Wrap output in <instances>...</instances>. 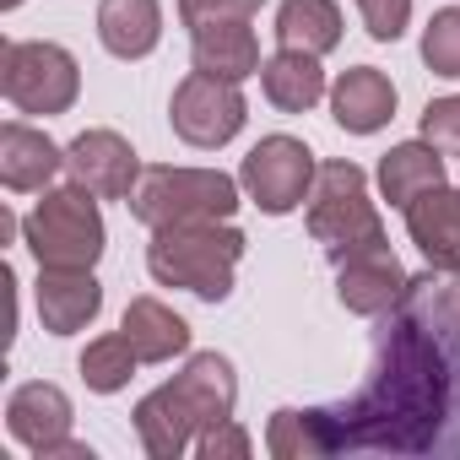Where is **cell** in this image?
Here are the masks:
<instances>
[{
	"label": "cell",
	"instance_id": "cell-1",
	"mask_svg": "<svg viewBox=\"0 0 460 460\" xmlns=\"http://www.w3.org/2000/svg\"><path fill=\"white\" fill-rule=\"evenodd\" d=\"M341 455L347 449H379V455H422L438 438V422L449 417V363L438 336L422 331L417 314H395L379 336L374 379L347 401L331 406Z\"/></svg>",
	"mask_w": 460,
	"mask_h": 460
},
{
	"label": "cell",
	"instance_id": "cell-2",
	"mask_svg": "<svg viewBox=\"0 0 460 460\" xmlns=\"http://www.w3.org/2000/svg\"><path fill=\"white\" fill-rule=\"evenodd\" d=\"M239 401V379L234 363L222 352H195L184 363V374H173L168 385H157L152 395H141L136 406V433L146 444L152 460H179L206 428L234 417Z\"/></svg>",
	"mask_w": 460,
	"mask_h": 460
},
{
	"label": "cell",
	"instance_id": "cell-3",
	"mask_svg": "<svg viewBox=\"0 0 460 460\" xmlns=\"http://www.w3.org/2000/svg\"><path fill=\"white\" fill-rule=\"evenodd\" d=\"M239 261H244V234L227 217L152 227V244H146L152 282L157 288H184V293H195L206 304H222L234 293Z\"/></svg>",
	"mask_w": 460,
	"mask_h": 460
},
{
	"label": "cell",
	"instance_id": "cell-4",
	"mask_svg": "<svg viewBox=\"0 0 460 460\" xmlns=\"http://www.w3.org/2000/svg\"><path fill=\"white\" fill-rule=\"evenodd\" d=\"M239 179H227L222 168H141L136 195L125 200L136 222L146 227H173V222H211V217H234L239 211Z\"/></svg>",
	"mask_w": 460,
	"mask_h": 460
},
{
	"label": "cell",
	"instance_id": "cell-5",
	"mask_svg": "<svg viewBox=\"0 0 460 460\" xmlns=\"http://www.w3.org/2000/svg\"><path fill=\"white\" fill-rule=\"evenodd\" d=\"M22 239L39 255V266H71V271H93L103 255V211L98 195L87 184H60L44 190V200L28 211Z\"/></svg>",
	"mask_w": 460,
	"mask_h": 460
},
{
	"label": "cell",
	"instance_id": "cell-6",
	"mask_svg": "<svg viewBox=\"0 0 460 460\" xmlns=\"http://www.w3.org/2000/svg\"><path fill=\"white\" fill-rule=\"evenodd\" d=\"M0 93L17 114H66L82 93L76 55L49 39H6L0 44Z\"/></svg>",
	"mask_w": 460,
	"mask_h": 460
},
{
	"label": "cell",
	"instance_id": "cell-7",
	"mask_svg": "<svg viewBox=\"0 0 460 460\" xmlns=\"http://www.w3.org/2000/svg\"><path fill=\"white\" fill-rule=\"evenodd\" d=\"M309 234L336 255L352 244H374L385 239L379 206L368 200V173L358 163H320L314 190H309Z\"/></svg>",
	"mask_w": 460,
	"mask_h": 460
},
{
	"label": "cell",
	"instance_id": "cell-8",
	"mask_svg": "<svg viewBox=\"0 0 460 460\" xmlns=\"http://www.w3.org/2000/svg\"><path fill=\"white\" fill-rule=\"evenodd\" d=\"M250 119V103L239 93V82H222V76H206V71H190L179 87H173V103H168V125L184 146H200V152H217L227 146Z\"/></svg>",
	"mask_w": 460,
	"mask_h": 460
},
{
	"label": "cell",
	"instance_id": "cell-9",
	"mask_svg": "<svg viewBox=\"0 0 460 460\" xmlns=\"http://www.w3.org/2000/svg\"><path fill=\"white\" fill-rule=\"evenodd\" d=\"M314 173H320V163H314V152H309L298 136H266V141H255L250 157L239 163V184H244V195H250L266 217L298 211V206L309 200V190H314Z\"/></svg>",
	"mask_w": 460,
	"mask_h": 460
},
{
	"label": "cell",
	"instance_id": "cell-10",
	"mask_svg": "<svg viewBox=\"0 0 460 460\" xmlns=\"http://www.w3.org/2000/svg\"><path fill=\"white\" fill-rule=\"evenodd\" d=\"M331 261H336V298L352 314H368V320L374 314H390L406 298V288H411V277L401 271V261H395V250L385 239L336 250Z\"/></svg>",
	"mask_w": 460,
	"mask_h": 460
},
{
	"label": "cell",
	"instance_id": "cell-11",
	"mask_svg": "<svg viewBox=\"0 0 460 460\" xmlns=\"http://www.w3.org/2000/svg\"><path fill=\"white\" fill-rule=\"evenodd\" d=\"M66 168L98 200H130L136 184H141V157H136V146L119 130H82L66 146Z\"/></svg>",
	"mask_w": 460,
	"mask_h": 460
},
{
	"label": "cell",
	"instance_id": "cell-12",
	"mask_svg": "<svg viewBox=\"0 0 460 460\" xmlns=\"http://www.w3.org/2000/svg\"><path fill=\"white\" fill-rule=\"evenodd\" d=\"M6 428L22 449H33L39 460H49L66 438H71V395L49 379H33V385H17L12 401H6Z\"/></svg>",
	"mask_w": 460,
	"mask_h": 460
},
{
	"label": "cell",
	"instance_id": "cell-13",
	"mask_svg": "<svg viewBox=\"0 0 460 460\" xmlns=\"http://www.w3.org/2000/svg\"><path fill=\"white\" fill-rule=\"evenodd\" d=\"M406 234L422 250L428 271L438 277H460V190L455 184H433L406 206Z\"/></svg>",
	"mask_w": 460,
	"mask_h": 460
},
{
	"label": "cell",
	"instance_id": "cell-14",
	"mask_svg": "<svg viewBox=\"0 0 460 460\" xmlns=\"http://www.w3.org/2000/svg\"><path fill=\"white\" fill-rule=\"evenodd\" d=\"M39 320L49 336H76L98 320L103 309V288L93 271H71V266H39V288H33Z\"/></svg>",
	"mask_w": 460,
	"mask_h": 460
},
{
	"label": "cell",
	"instance_id": "cell-15",
	"mask_svg": "<svg viewBox=\"0 0 460 460\" xmlns=\"http://www.w3.org/2000/svg\"><path fill=\"white\" fill-rule=\"evenodd\" d=\"M331 114L347 136H374L395 119V82L374 66H352L331 87Z\"/></svg>",
	"mask_w": 460,
	"mask_h": 460
},
{
	"label": "cell",
	"instance_id": "cell-16",
	"mask_svg": "<svg viewBox=\"0 0 460 460\" xmlns=\"http://www.w3.org/2000/svg\"><path fill=\"white\" fill-rule=\"evenodd\" d=\"M60 168H66V152H60L44 130H33V125H22V119L0 125V184H6V190L33 195V190H44Z\"/></svg>",
	"mask_w": 460,
	"mask_h": 460
},
{
	"label": "cell",
	"instance_id": "cell-17",
	"mask_svg": "<svg viewBox=\"0 0 460 460\" xmlns=\"http://www.w3.org/2000/svg\"><path fill=\"white\" fill-rule=\"evenodd\" d=\"M190 60L206 76L244 82V76H261V39L250 22H211L190 33Z\"/></svg>",
	"mask_w": 460,
	"mask_h": 460
},
{
	"label": "cell",
	"instance_id": "cell-18",
	"mask_svg": "<svg viewBox=\"0 0 460 460\" xmlns=\"http://www.w3.org/2000/svg\"><path fill=\"white\" fill-rule=\"evenodd\" d=\"M163 39V6L157 0H103L98 6V44L114 60H146Z\"/></svg>",
	"mask_w": 460,
	"mask_h": 460
},
{
	"label": "cell",
	"instance_id": "cell-19",
	"mask_svg": "<svg viewBox=\"0 0 460 460\" xmlns=\"http://www.w3.org/2000/svg\"><path fill=\"white\" fill-rule=\"evenodd\" d=\"M261 87H266V103L282 114H309L331 93L320 55H304V49H277L271 60H261Z\"/></svg>",
	"mask_w": 460,
	"mask_h": 460
},
{
	"label": "cell",
	"instance_id": "cell-20",
	"mask_svg": "<svg viewBox=\"0 0 460 460\" xmlns=\"http://www.w3.org/2000/svg\"><path fill=\"white\" fill-rule=\"evenodd\" d=\"M119 331H125V341L136 347L141 363H168V358H179V352L190 347V325H184V314H173L163 298H130Z\"/></svg>",
	"mask_w": 460,
	"mask_h": 460
},
{
	"label": "cell",
	"instance_id": "cell-21",
	"mask_svg": "<svg viewBox=\"0 0 460 460\" xmlns=\"http://www.w3.org/2000/svg\"><path fill=\"white\" fill-rule=\"evenodd\" d=\"M266 449L277 460H325V455H341V433H336V417L331 406H309V411H277L271 428H266Z\"/></svg>",
	"mask_w": 460,
	"mask_h": 460
},
{
	"label": "cell",
	"instance_id": "cell-22",
	"mask_svg": "<svg viewBox=\"0 0 460 460\" xmlns=\"http://www.w3.org/2000/svg\"><path fill=\"white\" fill-rule=\"evenodd\" d=\"M433 184H444V152L438 146H428V141H401V146H390L385 157H379V190H385V200L390 206H411L422 190H433Z\"/></svg>",
	"mask_w": 460,
	"mask_h": 460
},
{
	"label": "cell",
	"instance_id": "cell-23",
	"mask_svg": "<svg viewBox=\"0 0 460 460\" xmlns=\"http://www.w3.org/2000/svg\"><path fill=\"white\" fill-rule=\"evenodd\" d=\"M277 44L304 55H331L341 44V6L336 0H282L277 6Z\"/></svg>",
	"mask_w": 460,
	"mask_h": 460
},
{
	"label": "cell",
	"instance_id": "cell-24",
	"mask_svg": "<svg viewBox=\"0 0 460 460\" xmlns=\"http://www.w3.org/2000/svg\"><path fill=\"white\" fill-rule=\"evenodd\" d=\"M136 347L125 341V331L119 336H98V341H87V352H82V385L87 390H98V395H114V390H125L130 385V374H136Z\"/></svg>",
	"mask_w": 460,
	"mask_h": 460
},
{
	"label": "cell",
	"instance_id": "cell-25",
	"mask_svg": "<svg viewBox=\"0 0 460 460\" xmlns=\"http://www.w3.org/2000/svg\"><path fill=\"white\" fill-rule=\"evenodd\" d=\"M422 66L433 76L460 82V6H444V12L428 17V28H422Z\"/></svg>",
	"mask_w": 460,
	"mask_h": 460
},
{
	"label": "cell",
	"instance_id": "cell-26",
	"mask_svg": "<svg viewBox=\"0 0 460 460\" xmlns=\"http://www.w3.org/2000/svg\"><path fill=\"white\" fill-rule=\"evenodd\" d=\"M255 17H261V0H179V22L190 33L211 22H255Z\"/></svg>",
	"mask_w": 460,
	"mask_h": 460
},
{
	"label": "cell",
	"instance_id": "cell-27",
	"mask_svg": "<svg viewBox=\"0 0 460 460\" xmlns=\"http://www.w3.org/2000/svg\"><path fill=\"white\" fill-rule=\"evenodd\" d=\"M422 141L438 146L444 157H460V93L433 98V103L422 109Z\"/></svg>",
	"mask_w": 460,
	"mask_h": 460
},
{
	"label": "cell",
	"instance_id": "cell-28",
	"mask_svg": "<svg viewBox=\"0 0 460 460\" xmlns=\"http://www.w3.org/2000/svg\"><path fill=\"white\" fill-rule=\"evenodd\" d=\"M358 12H363V28L374 44H395L411 22V0H358Z\"/></svg>",
	"mask_w": 460,
	"mask_h": 460
},
{
	"label": "cell",
	"instance_id": "cell-29",
	"mask_svg": "<svg viewBox=\"0 0 460 460\" xmlns=\"http://www.w3.org/2000/svg\"><path fill=\"white\" fill-rule=\"evenodd\" d=\"M195 455H200V460H244V455H250V433L227 417V422H217V428H206V433L195 438Z\"/></svg>",
	"mask_w": 460,
	"mask_h": 460
},
{
	"label": "cell",
	"instance_id": "cell-30",
	"mask_svg": "<svg viewBox=\"0 0 460 460\" xmlns=\"http://www.w3.org/2000/svg\"><path fill=\"white\" fill-rule=\"evenodd\" d=\"M444 309H449V320H455V331H460V293H449V298H444Z\"/></svg>",
	"mask_w": 460,
	"mask_h": 460
},
{
	"label": "cell",
	"instance_id": "cell-31",
	"mask_svg": "<svg viewBox=\"0 0 460 460\" xmlns=\"http://www.w3.org/2000/svg\"><path fill=\"white\" fill-rule=\"evenodd\" d=\"M0 6H6V12H12V6H22V0H0Z\"/></svg>",
	"mask_w": 460,
	"mask_h": 460
}]
</instances>
